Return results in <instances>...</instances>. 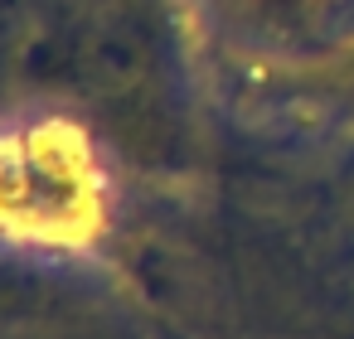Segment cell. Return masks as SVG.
I'll return each instance as SVG.
<instances>
[{"instance_id": "6da1fadb", "label": "cell", "mask_w": 354, "mask_h": 339, "mask_svg": "<svg viewBox=\"0 0 354 339\" xmlns=\"http://www.w3.org/2000/svg\"><path fill=\"white\" fill-rule=\"evenodd\" d=\"M117 180L102 141L68 112L0 122V252L93 257L112 238Z\"/></svg>"}]
</instances>
